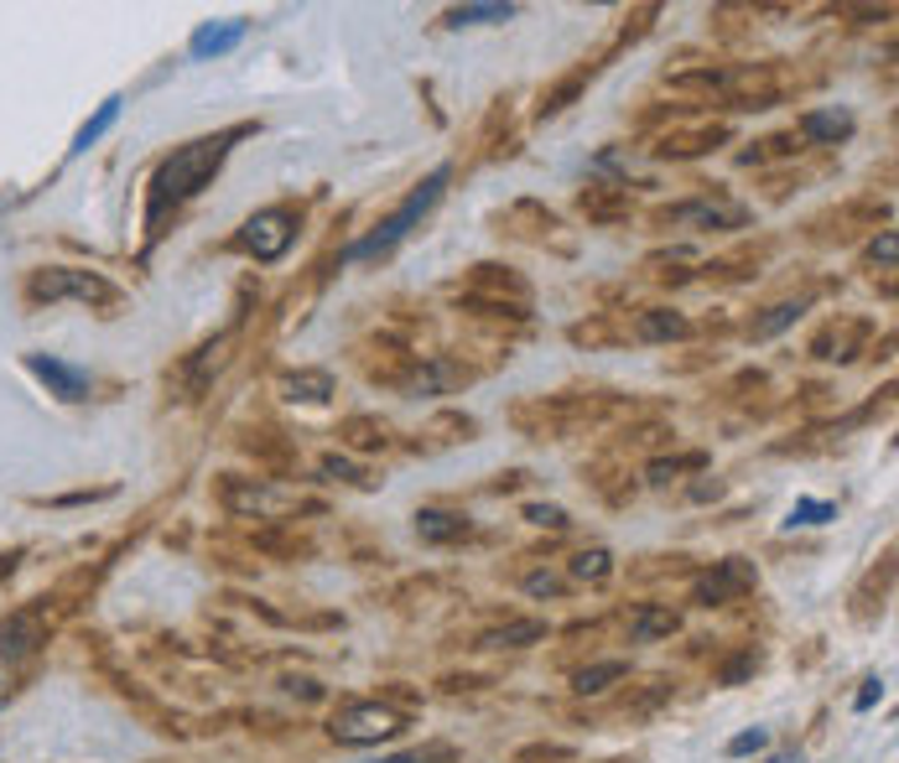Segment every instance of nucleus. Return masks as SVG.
Returning <instances> with one entry per match:
<instances>
[{"label": "nucleus", "instance_id": "obj_27", "mask_svg": "<svg viewBox=\"0 0 899 763\" xmlns=\"http://www.w3.org/2000/svg\"><path fill=\"white\" fill-rule=\"evenodd\" d=\"M884 696V681H863V691L853 696V711H868V706Z\"/></svg>", "mask_w": 899, "mask_h": 763}, {"label": "nucleus", "instance_id": "obj_6", "mask_svg": "<svg viewBox=\"0 0 899 763\" xmlns=\"http://www.w3.org/2000/svg\"><path fill=\"white\" fill-rule=\"evenodd\" d=\"M26 369L37 374L58 400H68V406L89 400V369H79V364H62V358H53V353H26Z\"/></svg>", "mask_w": 899, "mask_h": 763}, {"label": "nucleus", "instance_id": "obj_31", "mask_svg": "<svg viewBox=\"0 0 899 763\" xmlns=\"http://www.w3.org/2000/svg\"><path fill=\"white\" fill-rule=\"evenodd\" d=\"M5 696H11V675H0V706H5Z\"/></svg>", "mask_w": 899, "mask_h": 763}, {"label": "nucleus", "instance_id": "obj_17", "mask_svg": "<svg viewBox=\"0 0 899 763\" xmlns=\"http://www.w3.org/2000/svg\"><path fill=\"white\" fill-rule=\"evenodd\" d=\"M510 16H515V5L489 0V5H458V11H447V26H489V21H510Z\"/></svg>", "mask_w": 899, "mask_h": 763}, {"label": "nucleus", "instance_id": "obj_19", "mask_svg": "<svg viewBox=\"0 0 899 763\" xmlns=\"http://www.w3.org/2000/svg\"><path fill=\"white\" fill-rule=\"evenodd\" d=\"M608 571H614V556H608L603 546L578 550V556H572V577H578V582H603Z\"/></svg>", "mask_w": 899, "mask_h": 763}, {"label": "nucleus", "instance_id": "obj_18", "mask_svg": "<svg viewBox=\"0 0 899 763\" xmlns=\"http://www.w3.org/2000/svg\"><path fill=\"white\" fill-rule=\"evenodd\" d=\"M660 634H676V613H671V607H640V613H635V639L650 645Z\"/></svg>", "mask_w": 899, "mask_h": 763}, {"label": "nucleus", "instance_id": "obj_21", "mask_svg": "<svg viewBox=\"0 0 899 763\" xmlns=\"http://www.w3.org/2000/svg\"><path fill=\"white\" fill-rule=\"evenodd\" d=\"M832 514H838V504H827V499H800V504L785 514V525H790V529H796V525H827Z\"/></svg>", "mask_w": 899, "mask_h": 763}, {"label": "nucleus", "instance_id": "obj_1", "mask_svg": "<svg viewBox=\"0 0 899 763\" xmlns=\"http://www.w3.org/2000/svg\"><path fill=\"white\" fill-rule=\"evenodd\" d=\"M240 136H244V125L240 130H224V136L178 146L172 157L161 161L157 182H151V218H157L167 203H187L193 193H203V187L214 182V172L224 167V157H229V140H240Z\"/></svg>", "mask_w": 899, "mask_h": 763}, {"label": "nucleus", "instance_id": "obj_13", "mask_svg": "<svg viewBox=\"0 0 899 763\" xmlns=\"http://www.w3.org/2000/svg\"><path fill=\"white\" fill-rule=\"evenodd\" d=\"M686 333H692V328H686V317H681V312L656 307V312L640 317V338H645V343H671V338H686Z\"/></svg>", "mask_w": 899, "mask_h": 763}, {"label": "nucleus", "instance_id": "obj_9", "mask_svg": "<svg viewBox=\"0 0 899 763\" xmlns=\"http://www.w3.org/2000/svg\"><path fill=\"white\" fill-rule=\"evenodd\" d=\"M244 37H250V21H203L198 32H193V42H187V53L198 62L224 58V53H235Z\"/></svg>", "mask_w": 899, "mask_h": 763}, {"label": "nucleus", "instance_id": "obj_25", "mask_svg": "<svg viewBox=\"0 0 899 763\" xmlns=\"http://www.w3.org/2000/svg\"><path fill=\"white\" fill-rule=\"evenodd\" d=\"M525 592H531V597H557L561 577H551V571H531V577H525Z\"/></svg>", "mask_w": 899, "mask_h": 763}, {"label": "nucleus", "instance_id": "obj_29", "mask_svg": "<svg viewBox=\"0 0 899 763\" xmlns=\"http://www.w3.org/2000/svg\"><path fill=\"white\" fill-rule=\"evenodd\" d=\"M749 670H754V654H743V660H733V665L722 670V681L733 685V681H743V675H749Z\"/></svg>", "mask_w": 899, "mask_h": 763}, {"label": "nucleus", "instance_id": "obj_23", "mask_svg": "<svg viewBox=\"0 0 899 763\" xmlns=\"http://www.w3.org/2000/svg\"><path fill=\"white\" fill-rule=\"evenodd\" d=\"M760 748H770V732H764V727H749V732H739V738L728 743V759H743V753H760Z\"/></svg>", "mask_w": 899, "mask_h": 763}, {"label": "nucleus", "instance_id": "obj_2", "mask_svg": "<svg viewBox=\"0 0 899 763\" xmlns=\"http://www.w3.org/2000/svg\"><path fill=\"white\" fill-rule=\"evenodd\" d=\"M447 176H453V172H447V167H437V172L426 176V182H421L417 193H411V197H406V203H400L396 214H390V218H380V229H375V235L354 239V244L343 250V260H375V254L396 250L400 239L411 235V229H417L421 218H426V214H432V208H437V203H442V187H447Z\"/></svg>", "mask_w": 899, "mask_h": 763}, {"label": "nucleus", "instance_id": "obj_20", "mask_svg": "<svg viewBox=\"0 0 899 763\" xmlns=\"http://www.w3.org/2000/svg\"><path fill=\"white\" fill-rule=\"evenodd\" d=\"M800 312H806V301H779V307H770V317L754 322V338H775L779 328H790Z\"/></svg>", "mask_w": 899, "mask_h": 763}, {"label": "nucleus", "instance_id": "obj_10", "mask_svg": "<svg viewBox=\"0 0 899 763\" xmlns=\"http://www.w3.org/2000/svg\"><path fill=\"white\" fill-rule=\"evenodd\" d=\"M800 136L817 140V146H838L853 136V115L847 110H806L800 115Z\"/></svg>", "mask_w": 899, "mask_h": 763}, {"label": "nucleus", "instance_id": "obj_22", "mask_svg": "<svg viewBox=\"0 0 899 763\" xmlns=\"http://www.w3.org/2000/svg\"><path fill=\"white\" fill-rule=\"evenodd\" d=\"M676 218H692V224H739L743 208H718V203H692V208H676Z\"/></svg>", "mask_w": 899, "mask_h": 763}, {"label": "nucleus", "instance_id": "obj_12", "mask_svg": "<svg viewBox=\"0 0 899 763\" xmlns=\"http://www.w3.org/2000/svg\"><path fill=\"white\" fill-rule=\"evenodd\" d=\"M540 639H546V624H540V618H520V624L489 628L479 645L483 649H525V645H540Z\"/></svg>", "mask_w": 899, "mask_h": 763}, {"label": "nucleus", "instance_id": "obj_5", "mask_svg": "<svg viewBox=\"0 0 899 763\" xmlns=\"http://www.w3.org/2000/svg\"><path fill=\"white\" fill-rule=\"evenodd\" d=\"M32 296H37V301H62V296H73L83 307H115L121 292L94 271H68V265H58V271H42L37 281H32Z\"/></svg>", "mask_w": 899, "mask_h": 763}, {"label": "nucleus", "instance_id": "obj_3", "mask_svg": "<svg viewBox=\"0 0 899 763\" xmlns=\"http://www.w3.org/2000/svg\"><path fill=\"white\" fill-rule=\"evenodd\" d=\"M400 727H406V717H400L396 706L349 702V706H339V717H333L328 732H333L343 748H375V743H385V738H396Z\"/></svg>", "mask_w": 899, "mask_h": 763}, {"label": "nucleus", "instance_id": "obj_26", "mask_svg": "<svg viewBox=\"0 0 899 763\" xmlns=\"http://www.w3.org/2000/svg\"><path fill=\"white\" fill-rule=\"evenodd\" d=\"M895 254H899V239L889 235V229H884V235L868 244V260H874V265H895Z\"/></svg>", "mask_w": 899, "mask_h": 763}, {"label": "nucleus", "instance_id": "obj_15", "mask_svg": "<svg viewBox=\"0 0 899 763\" xmlns=\"http://www.w3.org/2000/svg\"><path fill=\"white\" fill-rule=\"evenodd\" d=\"M115 119H121V99H104L100 110H94V119H83V130L73 136V146H68V151H73V157H83V151H89V146H94V140L115 125Z\"/></svg>", "mask_w": 899, "mask_h": 763}, {"label": "nucleus", "instance_id": "obj_14", "mask_svg": "<svg viewBox=\"0 0 899 763\" xmlns=\"http://www.w3.org/2000/svg\"><path fill=\"white\" fill-rule=\"evenodd\" d=\"M281 390H286V400L322 406V400L333 395V379H328V374H286V379H281Z\"/></svg>", "mask_w": 899, "mask_h": 763}, {"label": "nucleus", "instance_id": "obj_4", "mask_svg": "<svg viewBox=\"0 0 899 763\" xmlns=\"http://www.w3.org/2000/svg\"><path fill=\"white\" fill-rule=\"evenodd\" d=\"M292 239H297V214L292 208H260V214L244 218V229H240V244L244 254H255L260 265H276L281 254L292 250Z\"/></svg>", "mask_w": 899, "mask_h": 763}, {"label": "nucleus", "instance_id": "obj_8", "mask_svg": "<svg viewBox=\"0 0 899 763\" xmlns=\"http://www.w3.org/2000/svg\"><path fill=\"white\" fill-rule=\"evenodd\" d=\"M42 645V624L32 613H11L0 618V675H16V665Z\"/></svg>", "mask_w": 899, "mask_h": 763}, {"label": "nucleus", "instance_id": "obj_28", "mask_svg": "<svg viewBox=\"0 0 899 763\" xmlns=\"http://www.w3.org/2000/svg\"><path fill=\"white\" fill-rule=\"evenodd\" d=\"M322 472H328V478H360V468H354V463H343V457H328V463H322Z\"/></svg>", "mask_w": 899, "mask_h": 763}, {"label": "nucleus", "instance_id": "obj_24", "mask_svg": "<svg viewBox=\"0 0 899 763\" xmlns=\"http://www.w3.org/2000/svg\"><path fill=\"white\" fill-rule=\"evenodd\" d=\"M525 520H531V525L561 529V525H567V509H557V504H525Z\"/></svg>", "mask_w": 899, "mask_h": 763}, {"label": "nucleus", "instance_id": "obj_30", "mask_svg": "<svg viewBox=\"0 0 899 763\" xmlns=\"http://www.w3.org/2000/svg\"><path fill=\"white\" fill-rule=\"evenodd\" d=\"M432 759H447V753H396V759H385V763H432Z\"/></svg>", "mask_w": 899, "mask_h": 763}, {"label": "nucleus", "instance_id": "obj_32", "mask_svg": "<svg viewBox=\"0 0 899 763\" xmlns=\"http://www.w3.org/2000/svg\"><path fill=\"white\" fill-rule=\"evenodd\" d=\"M770 763H800V753H775Z\"/></svg>", "mask_w": 899, "mask_h": 763}, {"label": "nucleus", "instance_id": "obj_11", "mask_svg": "<svg viewBox=\"0 0 899 763\" xmlns=\"http://www.w3.org/2000/svg\"><path fill=\"white\" fill-rule=\"evenodd\" d=\"M417 535L426 546H447V540L468 535V514H458V509H417Z\"/></svg>", "mask_w": 899, "mask_h": 763}, {"label": "nucleus", "instance_id": "obj_7", "mask_svg": "<svg viewBox=\"0 0 899 763\" xmlns=\"http://www.w3.org/2000/svg\"><path fill=\"white\" fill-rule=\"evenodd\" d=\"M743 588H754V567L733 556V561H718V567L707 571V577H697V588H692V603H702V607L728 603V597H739Z\"/></svg>", "mask_w": 899, "mask_h": 763}, {"label": "nucleus", "instance_id": "obj_16", "mask_svg": "<svg viewBox=\"0 0 899 763\" xmlns=\"http://www.w3.org/2000/svg\"><path fill=\"white\" fill-rule=\"evenodd\" d=\"M614 681H624V660H603V665H588L572 675V691L578 696H599V691H608Z\"/></svg>", "mask_w": 899, "mask_h": 763}]
</instances>
